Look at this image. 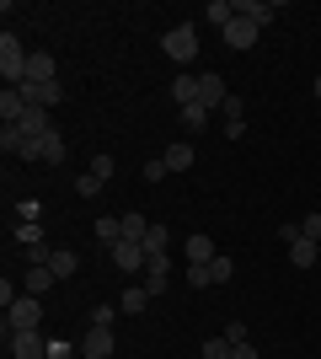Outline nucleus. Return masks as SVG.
Listing matches in <instances>:
<instances>
[{
    "label": "nucleus",
    "instance_id": "28",
    "mask_svg": "<svg viewBox=\"0 0 321 359\" xmlns=\"http://www.w3.org/2000/svg\"><path fill=\"white\" fill-rule=\"evenodd\" d=\"M145 231H150V220H145V215H123V241H145Z\"/></svg>",
    "mask_w": 321,
    "mask_h": 359
},
{
    "label": "nucleus",
    "instance_id": "8",
    "mask_svg": "<svg viewBox=\"0 0 321 359\" xmlns=\"http://www.w3.org/2000/svg\"><path fill=\"white\" fill-rule=\"evenodd\" d=\"M220 32H225V48H252L262 27H257V22H246V16H230V22H225Z\"/></svg>",
    "mask_w": 321,
    "mask_h": 359
},
{
    "label": "nucleus",
    "instance_id": "10",
    "mask_svg": "<svg viewBox=\"0 0 321 359\" xmlns=\"http://www.w3.org/2000/svg\"><path fill=\"white\" fill-rule=\"evenodd\" d=\"M27 140H43V135H54V118H48V107H32L27 102V113H22V123H16Z\"/></svg>",
    "mask_w": 321,
    "mask_h": 359
},
{
    "label": "nucleus",
    "instance_id": "16",
    "mask_svg": "<svg viewBox=\"0 0 321 359\" xmlns=\"http://www.w3.org/2000/svg\"><path fill=\"white\" fill-rule=\"evenodd\" d=\"M278 6H262V0H236V16H246V22H257V27H268L273 22Z\"/></svg>",
    "mask_w": 321,
    "mask_h": 359
},
{
    "label": "nucleus",
    "instance_id": "34",
    "mask_svg": "<svg viewBox=\"0 0 321 359\" xmlns=\"http://www.w3.org/2000/svg\"><path fill=\"white\" fill-rule=\"evenodd\" d=\"M102 188H107V182H102V177H92V172H86V177H76V194H80V198H97Z\"/></svg>",
    "mask_w": 321,
    "mask_h": 359
},
{
    "label": "nucleus",
    "instance_id": "21",
    "mask_svg": "<svg viewBox=\"0 0 321 359\" xmlns=\"http://www.w3.org/2000/svg\"><path fill=\"white\" fill-rule=\"evenodd\" d=\"M145 306H150V295H145V285H129V290H123V300H118V311H123V316H139V311H145Z\"/></svg>",
    "mask_w": 321,
    "mask_h": 359
},
{
    "label": "nucleus",
    "instance_id": "43",
    "mask_svg": "<svg viewBox=\"0 0 321 359\" xmlns=\"http://www.w3.org/2000/svg\"><path fill=\"white\" fill-rule=\"evenodd\" d=\"M225 338L230 344H246V322H225Z\"/></svg>",
    "mask_w": 321,
    "mask_h": 359
},
{
    "label": "nucleus",
    "instance_id": "19",
    "mask_svg": "<svg viewBox=\"0 0 321 359\" xmlns=\"http://www.w3.org/2000/svg\"><path fill=\"white\" fill-rule=\"evenodd\" d=\"M27 81H59V75H54V54H43V48H38V54L27 60Z\"/></svg>",
    "mask_w": 321,
    "mask_h": 359
},
{
    "label": "nucleus",
    "instance_id": "29",
    "mask_svg": "<svg viewBox=\"0 0 321 359\" xmlns=\"http://www.w3.org/2000/svg\"><path fill=\"white\" fill-rule=\"evenodd\" d=\"M166 166L171 172H187L193 166V145H166Z\"/></svg>",
    "mask_w": 321,
    "mask_h": 359
},
{
    "label": "nucleus",
    "instance_id": "35",
    "mask_svg": "<svg viewBox=\"0 0 321 359\" xmlns=\"http://www.w3.org/2000/svg\"><path fill=\"white\" fill-rule=\"evenodd\" d=\"M166 172H171V166H166V156H150V161H145V182H161Z\"/></svg>",
    "mask_w": 321,
    "mask_h": 359
},
{
    "label": "nucleus",
    "instance_id": "5",
    "mask_svg": "<svg viewBox=\"0 0 321 359\" xmlns=\"http://www.w3.org/2000/svg\"><path fill=\"white\" fill-rule=\"evenodd\" d=\"M22 97H27L32 107H48V113H54V107L64 102V86H59V81H27V86H22Z\"/></svg>",
    "mask_w": 321,
    "mask_h": 359
},
{
    "label": "nucleus",
    "instance_id": "31",
    "mask_svg": "<svg viewBox=\"0 0 321 359\" xmlns=\"http://www.w3.org/2000/svg\"><path fill=\"white\" fill-rule=\"evenodd\" d=\"M230 338H204V359H230Z\"/></svg>",
    "mask_w": 321,
    "mask_h": 359
},
{
    "label": "nucleus",
    "instance_id": "40",
    "mask_svg": "<svg viewBox=\"0 0 321 359\" xmlns=\"http://www.w3.org/2000/svg\"><path fill=\"white\" fill-rule=\"evenodd\" d=\"M273 236H278V241H284V247H294V241H300V236H306V231H300V225H278V231H273Z\"/></svg>",
    "mask_w": 321,
    "mask_h": 359
},
{
    "label": "nucleus",
    "instance_id": "46",
    "mask_svg": "<svg viewBox=\"0 0 321 359\" xmlns=\"http://www.w3.org/2000/svg\"><path fill=\"white\" fill-rule=\"evenodd\" d=\"M311 91H316V102H321V75H316V86H311Z\"/></svg>",
    "mask_w": 321,
    "mask_h": 359
},
{
    "label": "nucleus",
    "instance_id": "11",
    "mask_svg": "<svg viewBox=\"0 0 321 359\" xmlns=\"http://www.w3.org/2000/svg\"><path fill=\"white\" fill-rule=\"evenodd\" d=\"M225 97H230V91H225V75L204 70V75H199V102H204V107H225Z\"/></svg>",
    "mask_w": 321,
    "mask_h": 359
},
{
    "label": "nucleus",
    "instance_id": "24",
    "mask_svg": "<svg viewBox=\"0 0 321 359\" xmlns=\"http://www.w3.org/2000/svg\"><path fill=\"white\" fill-rule=\"evenodd\" d=\"M48 285H54V269H27L22 273V290H27V295H43Z\"/></svg>",
    "mask_w": 321,
    "mask_h": 359
},
{
    "label": "nucleus",
    "instance_id": "44",
    "mask_svg": "<svg viewBox=\"0 0 321 359\" xmlns=\"http://www.w3.org/2000/svg\"><path fill=\"white\" fill-rule=\"evenodd\" d=\"M230 359H262V354L252 348V338H246V344H236V348H230Z\"/></svg>",
    "mask_w": 321,
    "mask_h": 359
},
{
    "label": "nucleus",
    "instance_id": "45",
    "mask_svg": "<svg viewBox=\"0 0 321 359\" xmlns=\"http://www.w3.org/2000/svg\"><path fill=\"white\" fill-rule=\"evenodd\" d=\"M246 135V118H225V140H241Z\"/></svg>",
    "mask_w": 321,
    "mask_h": 359
},
{
    "label": "nucleus",
    "instance_id": "7",
    "mask_svg": "<svg viewBox=\"0 0 321 359\" xmlns=\"http://www.w3.org/2000/svg\"><path fill=\"white\" fill-rule=\"evenodd\" d=\"M107 252H113V269H118V273H139L145 263H150L139 241H118V247H107Z\"/></svg>",
    "mask_w": 321,
    "mask_h": 359
},
{
    "label": "nucleus",
    "instance_id": "9",
    "mask_svg": "<svg viewBox=\"0 0 321 359\" xmlns=\"http://www.w3.org/2000/svg\"><path fill=\"white\" fill-rule=\"evenodd\" d=\"M171 290V257H150V263H145V295H166Z\"/></svg>",
    "mask_w": 321,
    "mask_h": 359
},
{
    "label": "nucleus",
    "instance_id": "33",
    "mask_svg": "<svg viewBox=\"0 0 321 359\" xmlns=\"http://www.w3.org/2000/svg\"><path fill=\"white\" fill-rule=\"evenodd\" d=\"M113 166H118V161H113V156H107V150H97V156H92V177H113Z\"/></svg>",
    "mask_w": 321,
    "mask_h": 359
},
{
    "label": "nucleus",
    "instance_id": "25",
    "mask_svg": "<svg viewBox=\"0 0 321 359\" xmlns=\"http://www.w3.org/2000/svg\"><path fill=\"white\" fill-rule=\"evenodd\" d=\"M22 257H27V269H48V263H54V247H48V241H32V247H22Z\"/></svg>",
    "mask_w": 321,
    "mask_h": 359
},
{
    "label": "nucleus",
    "instance_id": "41",
    "mask_svg": "<svg viewBox=\"0 0 321 359\" xmlns=\"http://www.w3.org/2000/svg\"><path fill=\"white\" fill-rule=\"evenodd\" d=\"M225 118H246V102H241V97H225Z\"/></svg>",
    "mask_w": 321,
    "mask_h": 359
},
{
    "label": "nucleus",
    "instance_id": "22",
    "mask_svg": "<svg viewBox=\"0 0 321 359\" xmlns=\"http://www.w3.org/2000/svg\"><path fill=\"white\" fill-rule=\"evenodd\" d=\"M38 145H43V161H48V166H59L64 156H70V145H64V135H59V129H54V135H43Z\"/></svg>",
    "mask_w": 321,
    "mask_h": 359
},
{
    "label": "nucleus",
    "instance_id": "6",
    "mask_svg": "<svg viewBox=\"0 0 321 359\" xmlns=\"http://www.w3.org/2000/svg\"><path fill=\"white\" fill-rule=\"evenodd\" d=\"M11 359H48V338L43 332H11Z\"/></svg>",
    "mask_w": 321,
    "mask_h": 359
},
{
    "label": "nucleus",
    "instance_id": "3",
    "mask_svg": "<svg viewBox=\"0 0 321 359\" xmlns=\"http://www.w3.org/2000/svg\"><path fill=\"white\" fill-rule=\"evenodd\" d=\"M38 322H43L38 295H22L16 306H6V338H11V332H38Z\"/></svg>",
    "mask_w": 321,
    "mask_h": 359
},
{
    "label": "nucleus",
    "instance_id": "1",
    "mask_svg": "<svg viewBox=\"0 0 321 359\" xmlns=\"http://www.w3.org/2000/svg\"><path fill=\"white\" fill-rule=\"evenodd\" d=\"M27 60H32V54L16 43V32H6V38H0V81L22 91V86H27Z\"/></svg>",
    "mask_w": 321,
    "mask_h": 359
},
{
    "label": "nucleus",
    "instance_id": "17",
    "mask_svg": "<svg viewBox=\"0 0 321 359\" xmlns=\"http://www.w3.org/2000/svg\"><path fill=\"white\" fill-rule=\"evenodd\" d=\"M316 257H321V247H316L311 236H300V241L290 247V263H294V269H316Z\"/></svg>",
    "mask_w": 321,
    "mask_h": 359
},
{
    "label": "nucleus",
    "instance_id": "20",
    "mask_svg": "<svg viewBox=\"0 0 321 359\" xmlns=\"http://www.w3.org/2000/svg\"><path fill=\"white\" fill-rule=\"evenodd\" d=\"M204 269H209V285H230V273H236V263H230V252H214L209 263H204Z\"/></svg>",
    "mask_w": 321,
    "mask_h": 359
},
{
    "label": "nucleus",
    "instance_id": "18",
    "mask_svg": "<svg viewBox=\"0 0 321 359\" xmlns=\"http://www.w3.org/2000/svg\"><path fill=\"white\" fill-rule=\"evenodd\" d=\"M48 269H54V279H70V273L80 269V252H70V247H54V263H48Z\"/></svg>",
    "mask_w": 321,
    "mask_h": 359
},
{
    "label": "nucleus",
    "instance_id": "39",
    "mask_svg": "<svg viewBox=\"0 0 321 359\" xmlns=\"http://www.w3.org/2000/svg\"><path fill=\"white\" fill-rule=\"evenodd\" d=\"M16 220H22V225L38 220V198H22V204H16Z\"/></svg>",
    "mask_w": 321,
    "mask_h": 359
},
{
    "label": "nucleus",
    "instance_id": "4",
    "mask_svg": "<svg viewBox=\"0 0 321 359\" xmlns=\"http://www.w3.org/2000/svg\"><path fill=\"white\" fill-rule=\"evenodd\" d=\"M113 348H118L113 327H86V338H80V359H113Z\"/></svg>",
    "mask_w": 321,
    "mask_h": 359
},
{
    "label": "nucleus",
    "instance_id": "32",
    "mask_svg": "<svg viewBox=\"0 0 321 359\" xmlns=\"http://www.w3.org/2000/svg\"><path fill=\"white\" fill-rule=\"evenodd\" d=\"M183 279H187V290H204V285H209V269H204V263H187Z\"/></svg>",
    "mask_w": 321,
    "mask_h": 359
},
{
    "label": "nucleus",
    "instance_id": "2",
    "mask_svg": "<svg viewBox=\"0 0 321 359\" xmlns=\"http://www.w3.org/2000/svg\"><path fill=\"white\" fill-rule=\"evenodd\" d=\"M161 48H166V60H177L187 70V60H199V27L193 22H183V27L161 32Z\"/></svg>",
    "mask_w": 321,
    "mask_h": 359
},
{
    "label": "nucleus",
    "instance_id": "26",
    "mask_svg": "<svg viewBox=\"0 0 321 359\" xmlns=\"http://www.w3.org/2000/svg\"><path fill=\"white\" fill-rule=\"evenodd\" d=\"M204 16H209L214 27H225L230 16H236V0H209V6H204Z\"/></svg>",
    "mask_w": 321,
    "mask_h": 359
},
{
    "label": "nucleus",
    "instance_id": "38",
    "mask_svg": "<svg viewBox=\"0 0 321 359\" xmlns=\"http://www.w3.org/2000/svg\"><path fill=\"white\" fill-rule=\"evenodd\" d=\"M48 359H76V348L64 344V338H48Z\"/></svg>",
    "mask_w": 321,
    "mask_h": 359
},
{
    "label": "nucleus",
    "instance_id": "27",
    "mask_svg": "<svg viewBox=\"0 0 321 359\" xmlns=\"http://www.w3.org/2000/svg\"><path fill=\"white\" fill-rule=\"evenodd\" d=\"M22 145H27V135H22L16 123H6V129H0V150H6V156H22Z\"/></svg>",
    "mask_w": 321,
    "mask_h": 359
},
{
    "label": "nucleus",
    "instance_id": "23",
    "mask_svg": "<svg viewBox=\"0 0 321 359\" xmlns=\"http://www.w3.org/2000/svg\"><path fill=\"white\" fill-rule=\"evenodd\" d=\"M183 129H187V135H204V129H209V107H204V102L183 107Z\"/></svg>",
    "mask_w": 321,
    "mask_h": 359
},
{
    "label": "nucleus",
    "instance_id": "14",
    "mask_svg": "<svg viewBox=\"0 0 321 359\" xmlns=\"http://www.w3.org/2000/svg\"><path fill=\"white\" fill-rule=\"evenodd\" d=\"M22 113H27V97H22L16 86H6V91H0V118H6V123H22Z\"/></svg>",
    "mask_w": 321,
    "mask_h": 359
},
{
    "label": "nucleus",
    "instance_id": "37",
    "mask_svg": "<svg viewBox=\"0 0 321 359\" xmlns=\"http://www.w3.org/2000/svg\"><path fill=\"white\" fill-rule=\"evenodd\" d=\"M113 322H118V306H97L92 311V327H113Z\"/></svg>",
    "mask_w": 321,
    "mask_h": 359
},
{
    "label": "nucleus",
    "instance_id": "13",
    "mask_svg": "<svg viewBox=\"0 0 321 359\" xmlns=\"http://www.w3.org/2000/svg\"><path fill=\"white\" fill-rule=\"evenodd\" d=\"M183 252H187V263H209L220 247H214V236H204V231H193V236L183 241Z\"/></svg>",
    "mask_w": 321,
    "mask_h": 359
},
{
    "label": "nucleus",
    "instance_id": "42",
    "mask_svg": "<svg viewBox=\"0 0 321 359\" xmlns=\"http://www.w3.org/2000/svg\"><path fill=\"white\" fill-rule=\"evenodd\" d=\"M16 300H22V295H16V285H11V279H0V306H16Z\"/></svg>",
    "mask_w": 321,
    "mask_h": 359
},
{
    "label": "nucleus",
    "instance_id": "30",
    "mask_svg": "<svg viewBox=\"0 0 321 359\" xmlns=\"http://www.w3.org/2000/svg\"><path fill=\"white\" fill-rule=\"evenodd\" d=\"M32 241H43V225L38 220H27V225L16 220V247H32Z\"/></svg>",
    "mask_w": 321,
    "mask_h": 359
},
{
    "label": "nucleus",
    "instance_id": "36",
    "mask_svg": "<svg viewBox=\"0 0 321 359\" xmlns=\"http://www.w3.org/2000/svg\"><path fill=\"white\" fill-rule=\"evenodd\" d=\"M300 231H306V236H311V241H316V247H321V210H311L306 220H300Z\"/></svg>",
    "mask_w": 321,
    "mask_h": 359
},
{
    "label": "nucleus",
    "instance_id": "12",
    "mask_svg": "<svg viewBox=\"0 0 321 359\" xmlns=\"http://www.w3.org/2000/svg\"><path fill=\"white\" fill-rule=\"evenodd\" d=\"M171 102H177V107H193V102H199V75H193V70H183L177 81H171Z\"/></svg>",
    "mask_w": 321,
    "mask_h": 359
},
{
    "label": "nucleus",
    "instance_id": "15",
    "mask_svg": "<svg viewBox=\"0 0 321 359\" xmlns=\"http://www.w3.org/2000/svg\"><path fill=\"white\" fill-rule=\"evenodd\" d=\"M139 247H145V257H166V247H171V231L150 220V231H145V241H139Z\"/></svg>",
    "mask_w": 321,
    "mask_h": 359
}]
</instances>
